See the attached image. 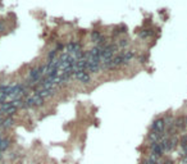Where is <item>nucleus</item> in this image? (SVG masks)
Here are the masks:
<instances>
[{
	"instance_id": "f257e3e1",
	"label": "nucleus",
	"mask_w": 187,
	"mask_h": 164,
	"mask_svg": "<svg viewBox=\"0 0 187 164\" xmlns=\"http://www.w3.org/2000/svg\"><path fill=\"white\" fill-rule=\"evenodd\" d=\"M44 104V99L37 95L28 96L24 101V108H34V107H41Z\"/></svg>"
},
{
	"instance_id": "f03ea898",
	"label": "nucleus",
	"mask_w": 187,
	"mask_h": 164,
	"mask_svg": "<svg viewBox=\"0 0 187 164\" xmlns=\"http://www.w3.org/2000/svg\"><path fill=\"white\" fill-rule=\"evenodd\" d=\"M0 112L5 113L7 116H13V114L17 112V108H14L12 104H10V101H5L4 104L0 105Z\"/></svg>"
},
{
	"instance_id": "7ed1b4c3",
	"label": "nucleus",
	"mask_w": 187,
	"mask_h": 164,
	"mask_svg": "<svg viewBox=\"0 0 187 164\" xmlns=\"http://www.w3.org/2000/svg\"><path fill=\"white\" fill-rule=\"evenodd\" d=\"M165 130V123H164V119H156L155 122L153 123V131L156 132L159 135H162Z\"/></svg>"
},
{
	"instance_id": "20e7f679",
	"label": "nucleus",
	"mask_w": 187,
	"mask_h": 164,
	"mask_svg": "<svg viewBox=\"0 0 187 164\" xmlns=\"http://www.w3.org/2000/svg\"><path fill=\"white\" fill-rule=\"evenodd\" d=\"M119 55L123 58V61H124V63H128L130 61H132L133 58H135V55H136V53L133 51V50H124V51H122Z\"/></svg>"
},
{
	"instance_id": "39448f33",
	"label": "nucleus",
	"mask_w": 187,
	"mask_h": 164,
	"mask_svg": "<svg viewBox=\"0 0 187 164\" xmlns=\"http://www.w3.org/2000/svg\"><path fill=\"white\" fill-rule=\"evenodd\" d=\"M79 82H83V84H87L90 81V74L87 72H76L73 74Z\"/></svg>"
},
{
	"instance_id": "423d86ee",
	"label": "nucleus",
	"mask_w": 187,
	"mask_h": 164,
	"mask_svg": "<svg viewBox=\"0 0 187 164\" xmlns=\"http://www.w3.org/2000/svg\"><path fill=\"white\" fill-rule=\"evenodd\" d=\"M151 154L156 158L163 155V149L160 147L159 144H151Z\"/></svg>"
},
{
	"instance_id": "0eeeda50",
	"label": "nucleus",
	"mask_w": 187,
	"mask_h": 164,
	"mask_svg": "<svg viewBox=\"0 0 187 164\" xmlns=\"http://www.w3.org/2000/svg\"><path fill=\"white\" fill-rule=\"evenodd\" d=\"M160 137H162V135L154 132V131H151V132L149 133V141H150V144H159Z\"/></svg>"
},
{
	"instance_id": "6e6552de",
	"label": "nucleus",
	"mask_w": 187,
	"mask_h": 164,
	"mask_svg": "<svg viewBox=\"0 0 187 164\" xmlns=\"http://www.w3.org/2000/svg\"><path fill=\"white\" fill-rule=\"evenodd\" d=\"M111 63H113L114 68H118V67H121V65L124 64V61H123V58H122L121 55H117V57H114L113 59H111Z\"/></svg>"
},
{
	"instance_id": "1a4fd4ad",
	"label": "nucleus",
	"mask_w": 187,
	"mask_h": 164,
	"mask_svg": "<svg viewBox=\"0 0 187 164\" xmlns=\"http://www.w3.org/2000/svg\"><path fill=\"white\" fill-rule=\"evenodd\" d=\"M174 127L176 128H179V130H182L186 127V118L183 117H181V118H177L174 121Z\"/></svg>"
},
{
	"instance_id": "9d476101",
	"label": "nucleus",
	"mask_w": 187,
	"mask_h": 164,
	"mask_svg": "<svg viewBox=\"0 0 187 164\" xmlns=\"http://www.w3.org/2000/svg\"><path fill=\"white\" fill-rule=\"evenodd\" d=\"M100 71V64H87L86 72L87 73H98Z\"/></svg>"
},
{
	"instance_id": "9b49d317",
	"label": "nucleus",
	"mask_w": 187,
	"mask_h": 164,
	"mask_svg": "<svg viewBox=\"0 0 187 164\" xmlns=\"http://www.w3.org/2000/svg\"><path fill=\"white\" fill-rule=\"evenodd\" d=\"M9 145H10V143L8 139H2L0 140V151H5L9 147Z\"/></svg>"
},
{
	"instance_id": "f8f14e48",
	"label": "nucleus",
	"mask_w": 187,
	"mask_h": 164,
	"mask_svg": "<svg viewBox=\"0 0 187 164\" xmlns=\"http://www.w3.org/2000/svg\"><path fill=\"white\" fill-rule=\"evenodd\" d=\"M13 123H14L13 118H12V117H8L7 119H4V121H3L2 127H3V128H9V127H12V124H13Z\"/></svg>"
},
{
	"instance_id": "ddd939ff",
	"label": "nucleus",
	"mask_w": 187,
	"mask_h": 164,
	"mask_svg": "<svg viewBox=\"0 0 187 164\" xmlns=\"http://www.w3.org/2000/svg\"><path fill=\"white\" fill-rule=\"evenodd\" d=\"M91 37H92V40H94L95 42H98V44H99L100 40H101V37H103V36L100 35V32H99V31H92Z\"/></svg>"
},
{
	"instance_id": "4468645a",
	"label": "nucleus",
	"mask_w": 187,
	"mask_h": 164,
	"mask_svg": "<svg viewBox=\"0 0 187 164\" xmlns=\"http://www.w3.org/2000/svg\"><path fill=\"white\" fill-rule=\"evenodd\" d=\"M126 30H127V27L126 26H118V27H115V30H114V35L117 36V35H119V34H124L126 32Z\"/></svg>"
},
{
	"instance_id": "2eb2a0df",
	"label": "nucleus",
	"mask_w": 187,
	"mask_h": 164,
	"mask_svg": "<svg viewBox=\"0 0 187 164\" xmlns=\"http://www.w3.org/2000/svg\"><path fill=\"white\" fill-rule=\"evenodd\" d=\"M117 45H118L119 49H126V48L128 46V40H127V39H121Z\"/></svg>"
},
{
	"instance_id": "dca6fc26",
	"label": "nucleus",
	"mask_w": 187,
	"mask_h": 164,
	"mask_svg": "<svg viewBox=\"0 0 187 164\" xmlns=\"http://www.w3.org/2000/svg\"><path fill=\"white\" fill-rule=\"evenodd\" d=\"M151 35H153L151 30H143V31L140 32V37H141V39H146V37L151 36Z\"/></svg>"
},
{
	"instance_id": "f3484780",
	"label": "nucleus",
	"mask_w": 187,
	"mask_h": 164,
	"mask_svg": "<svg viewBox=\"0 0 187 164\" xmlns=\"http://www.w3.org/2000/svg\"><path fill=\"white\" fill-rule=\"evenodd\" d=\"M55 54H56V50H51L49 54H47V61L51 62L53 59H55Z\"/></svg>"
},
{
	"instance_id": "a211bd4d",
	"label": "nucleus",
	"mask_w": 187,
	"mask_h": 164,
	"mask_svg": "<svg viewBox=\"0 0 187 164\" xmlns=\"http://www.w3.org/2000/svg\"><path fill=\"white\" fill-rule=\"evenodd\" d=\"M181 164H187V155L182 156V160H181Z\"/></svg>"
},
{
	"instance_id": "6ab92c4d",
	"label": "nucleus",
	"mask_w": 187,
	"mask_h": 164,
	"mask_svg": "<svg viewBox=\"0 0 187 164\" xmlns=\"http://www.w3.org/2000/svg\"><path fill=\"white\" fill-rule=\"evenodd\" d=\"M66 48L64 45H62V44H59V45H58V50H63V49Z\"/></svg>"
},
{
	"instance_id": "aec40b11",
	"label": "nucleus",
	"mask_w": 187,
	"mask_h": 164,
	"mask_svg": "<svg viewBox=\"0 0 187 164\" xmlns=\"http://www.w3.org/2000/svg\"><path fill=\"white\" fill-rule=\"evenodd\" d=\"M2 31H4V26L2 25V22H0V32H2Z\"/></svg>"
}]
</instances>
